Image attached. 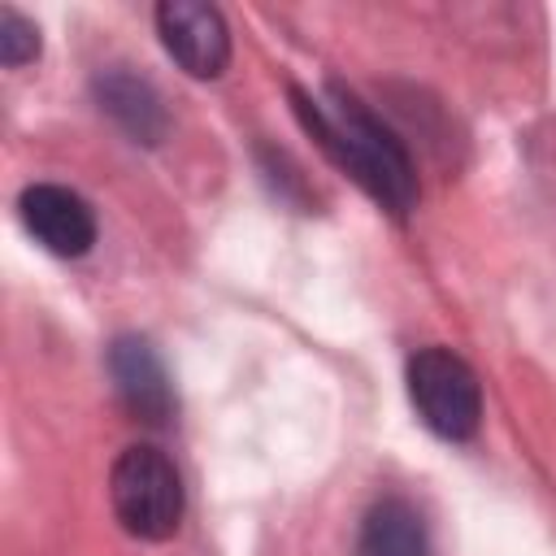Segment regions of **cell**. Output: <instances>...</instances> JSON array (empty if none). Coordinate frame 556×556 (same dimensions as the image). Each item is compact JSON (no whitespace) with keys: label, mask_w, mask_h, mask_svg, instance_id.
Wrapping results in <instances>:
<instances>
[{"label":"cell","mask_w":556,"mask_h":556,"mask_svg":"<svg viewBox=\"0 0 556 556\" xmlns=\"http://www.w3.org/2000/svg\"><path fill=\"white\" fill-rule=\"evenodd\" d=\"M109 378L122 395V404L148 421V426H165L174 417V382L165 374V361L156 356V348L139 334H122L109 348Z\"/></svg>","instance_id":"6"},{"label":"cell","mask_w":556,"mask_h":556,"mask_svg":"<svg viewBox=\"0 0 556 556\" xmlns=\"http://www.w3.org/2000/svg\"><path fill=\"white\" fill-rule=\"evenodd\" d=\"M17 213H22V226L39 239V248H48L52 256H87L96 243V213L70 187L35 182L22 191Z\"/></svg>","instance_id":"5"},{"label":"cell","mask_w":556,"mask_h":556,"mask_svg":"<svg viewBox=\"0 0 556 556\" xmlns=\"http://www.w3.org/2000/svg\"><path fill=\"white\" fill-rule=\"evenodd\" d=\"M291 104L295 117L304 122V130L321 143V152L348 169L391 217H408V208L417 204V174L413 161L400 143V135L369 113V104L361 96H352L339 83H326L321 96L291 87Z\"/></svg>","instance_id":"1"},{"label":"cell","mask_w":556,"mask_h":556,"mask_svg":"<svg viewBox=\"0 0 556 556\" xmlns=\"http://www.w3.org/2000/svg\"><path fill=\"white\" fill-rule=\"evenodd\" d=\"M109 504L130 539L165 543L182 521V478L152 443H130L109 469Z\"/></svg>","instance_id":"2"},{"label":"cell","mask_w":556,"mask_h":556,"mask_svg":"<svg viewBox=\"0 0 556 556\" xmlns=\"http://www.w3.org/2000/svg\"><path fill=\"white\" fill-rule=\"evenodd\" d=\"M356 556H430L426 521L404 495H382L361 517Z\"/></svg>","instance_id":"8"},{"label":"cell","mask_w":556,"mask_h":556,"mask_svg":"<svg viewBox=\"0 0 556 556\" xmlns=\"http://www.w3.org/2000/svg\"><path fill=\"white\" fill-rule=\"evenodd\" d=\"M408 400L421 426L447 443H465L482 426L478 374L452 348H417L408 356Z\"/></svg>","instance_id":"3"},{"label":"cell","mask_w":556,"mask_h":556,"mask_svg":"<svg viewBox=\"0 0 556 556\" xmlns=\"http://www.w3.org/2000/svg\"><path fill=\"white\" fill-rule=\"evenodd\" d=\"M35 56H39V26L30 17H22L17 9H0V61L9 70H17Z\"/></svg>","instance_id":"9"},{"label":"cell","mask_w":556,"mask_h":556,"mask_svg":"<svg viewBox=\"0 0 556 556\" xmlns=\"http://www.w3.org/2000/svg\"><path fill=\"white\" fill-rule=\"evenodd\" d=\"M156 30H161L165 52L191 78H217L230 65V30L213 4L165 0L156 4Z\"/></svg>","instance_id":"4"},{"label":"cell","mask_w":556,"mask_h":556,"mask_svg":"<svg viewBox=\"0 0 556 556\" xmlns=\"http://www.w3.org/2000/svg\"><path fill=\"white\" fill-rule=\"evenodd\" d=\"M96 100L135 143H156L165 135V109H161V96L152 91L148 78H139L122 65L104 70L96 78Z\"/></svg>","instance_id":"7"}]
</instances>
